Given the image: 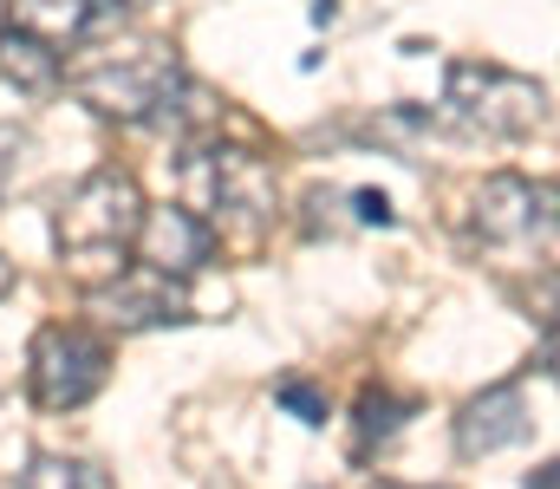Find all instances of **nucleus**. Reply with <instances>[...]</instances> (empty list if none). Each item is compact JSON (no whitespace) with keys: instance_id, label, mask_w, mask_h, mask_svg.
<instances>
[{"instance_id":"1","label":"nucleus","mask_w":560,"mask_h":489,"mask_svg":"<svg viewBox=\"0 0 560 489\" xmlns=\"http://www.w3.org/2000/svg\"><path fill=\"white\" fill-rule=\"evenodd\" d=\"M183 209L209 235H261L275 216V170L255 151L235 144H202L183 158Z\"/></svg>"},{"instance_id":"2","label":"nucleus","mask_w":560,"mask_h":489,"mask_svg":"<svg viewBox=\"0 0 560 489\" xmlns=\"http://www.w3.org/2000/svg\"><path fill=\"white\" fill-rule=\"evenodd\" d=\"M143 229V196L125 170H92L72 202L59 209V255L85 275V281H105L125 268V248L138 242Z\"/></svg>"},{"instance_id":"3","label":"nucleus","mask_w":560,"mask_h":489,"mask_svg":"<svg viewBox=\"0 0 560 489\" xmlns=\"http://www.w3.org/2000/svg\"><path fill=\"white\" fill-rule=\"evenodd\" d=\"M79 98H92L98 112L131 118V125H170L189 98V79L170 59V46H143V53H118V59L79 72Z\"/></svg>"},{"instance_id":"4","label":"nucleus","mask_w":560,"mask_h":489,"mask_svg":"<svg viewBox=\"0 0 560 489\" xmlns=\"http://www.w3.org/2000/svg\"><path fill=\"white\" fill-rule=\"evenodd\" d=\"M450 125L482 131V138H528L548 118V92L535 79H515L502 66H450Z\"/></svg>"},{"instance_id":"5","label":"nucleus","mask_w":560,"mask_h":489,"mask_svg":"<svg viewBox=\"0 0 560 489\" xmlns=\"http://www.w3.org/2000/svg\"><path fill=\"white\" fill-rule=\"evenodd\" d=\"M112 372L105 339H92L85 326H46L33 339V398L46 411H79Z\"/></svg>"},{"instance_id":"6","label":"nucleus","mask_w":560,"mask_h":489,"mask_svg":"<svg viewBox=\"0 0 560 489\" xmlns=\"http://www.w3.org/2000/svg\"><path fill=\"white\" fill-rule=\"evenodd\" d=\"M548 235H555V216H548V189L522 183V176H489L476 189V242L495 248V255H528L541 248L548 255Z\"/></svg>"},{"instance_id":"7","label":"nucleus","mask_w":560,"mask_h":489,"mask_svg":"<svg viewBox=\"0 0 560 489\" xmlns=\"http://www.w3.org/2000/svg\"><path fill=\"white\" fill-rule=\"evenodd\" d=\"M92 307H98L112 326L138 333V326L189 321V288H183V275H163V268L138 261V268H118V281H112V288H98V294H92Z\"/></svg>"},{"instance_id":"8","label":"nucleus","mask_w":560,"mask_h":489,"mask_svg":"<svg viewBox=\"0 0 560 489\" xmlns=\"http://www.w3.org/2000/svg\"><path fill=\"white\" fill-rule=\"evenodd\" d=\"M7 7H13V26L39 33L46 46H85L125 26V13H138L150 0H7Z\"/></svg>"},{"instance_id":"9","label":"nucleus","mask_w":560,"mask_h":489,"mask_svg":"<svg viewBox=\"0 0 560 489\" xmlns=\"http://www.w3.org/2000/svg\"><path fill=\"white\" fill-rule=\"evenodd\" d=\"M138 242H143V261H150V268L183 275V281L215 255V235H209L189 209H150L143 229H138Z\"/></svg>"},{"instance_id":"10","label":"nucleus","mask_w":560,"mask_h":489,"mask_svg":"<svg viewBox=\"0 0 560 489\" xmlns=\"http://www.w3.org/2000/svg\"><path fill=\"white\" fill-rule=\"evenodd\" d=\"M515 438H528V405H522L515 385H495V392L469 398V411L456 418L463 457H489V451H502V444H515Z\"/></svg>"},{"instance_id":"11","label":"nucleus","mask_w":560,"mask_h":489,"mask_svg":"<svg viewBox=\"0 0 560 489\" xmlns=\"http://www.w3.org/2000/svg\"><path fill=\"white\" fill-rule=\"evenodd\" d=\"M0 72H7L13 85H26V92H52V85H59V46H46L39 33L13 26V33L0 39Z\"/></svg>"},{"instance_id":"12","label":"nucleus","mask_w":560,"mask_h":489,"mask_svg":"<svg viewBox=\"0 0 560 489\" xmlns=\"http://www.w3.org/2000/svg\"><path fill=\"white\" fill-rule=\"evenodd\" d=\"M20 489H112V484H105L92 464H79V457H39Z\"/></svg>"},{"instance_id":"13","label":"nucleus","mask_w":560,"mask_h":489,"mask_svg":"<svg viewBox=\"0 0 560 489\" xmlns=\"http://www.w3.org/2000/svg\"><path fill=\"white\" fill-rule=\"evenodd\" d=\"M405 411H411V405H398V398H385V392H365V405H359V451H365L372 438H392V431L405 424Z\"/></svg>"},{"instance_id":"14","label":"nucleus","mask_w":560,"mask_h":489,"mask_svg":"<svg viewBox=\"0 0 560 489\" xmlns=\"http://www.w3.org/2000/svg\"><path fill=\"white\" fill-rule=\"evenodd\" d=\"M280 405H287V411H300V424H319V418H326V405H319L306 385H280Z\"/></svg>"},{"instance_id":"15","label":"nucleus","mask_w":560,"mask_h":489,"mask_svg":"<svg viewBox=\"0 0 560 489\" xmlns=\"http://www.w3.org/2000/svg\"><path fill=\"white\" fill-rule=\"evenodd\" d=\"M7 288H13V268H7V261H0V294H7Z\"/></svg>"}]
</instances>
